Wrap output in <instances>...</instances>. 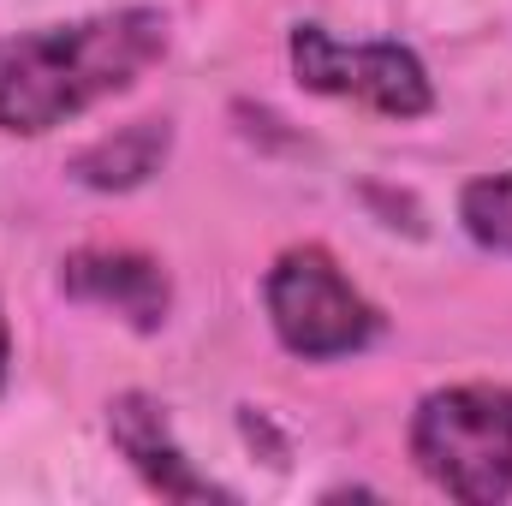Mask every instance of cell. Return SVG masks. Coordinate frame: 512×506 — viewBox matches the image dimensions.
<instances>
[{
  "instance_id": "1",
  "label": "cell",
  "mask_w": 512,
  "mask_h": 506,
  "mask_svg": "<svg viewBox=\"0 0 512 506\" xmlns=\"http://www.w3.org/2000/svg\"><path fill=\"white\" fill-rule=\"evenodd\" d=\"M167 54V18L155 6H120L72 24L0 36V131L42 137L84 108L126 96Z\"/></svg>"
},
{
  "instance_id": "2",
  "label": "cell",
  "mask_w": 512,
  "mask_h": 506,
  "mask_svg": "<svg viewBox=\"0 0 512 506\" xmlns=\"http://www.w3.org/2000/svg\"><path fill=\"white\" fill-rule=\"evenodd\" d=\"M417 471L465 506H495L512 495V387L459 381L435 387L411 411Z\"/></svg>"
},
{
  "instance_id": "3",
  "label": "cell",
  "mask_w": 512,
  "mask_h": 506,
  "mask_svg": "<svg viewBox=\"0 0 512 506\" xmlns=\"http://www.w3.org/2000/svg\"><path fill=\"white\" fill-rule=\"evenodd\" d=\"M262 304H268L274 340L304 364L352 358L382 340V310L346 280V268L322 245H292L274 256L262 280Z\"/></svg>"
},
{
  "instance_id": "4",
  "label": "cell",
  "mask_w": 512,
  "mask_h": 506,
  "mask_svg": "<svg viewBox=\"0 0 512 506\" xmlns=\"http://www.w3.org/2000/svg\"><path fill=\"white\" fill-rule=\"evenodd\" d=\"M292 78L316 96L364 102L387 120H423L435 84L405 42H340L328 24H292Z\"/></svg>"
},
{
  "instance_id": "5",
  "label": "cell",
  "mask_w": 512,
  "mask_h": 506,
  "mask_svg": "<svg viewBox=\"0 0 512 506\" xmlns=\"http://www.w3.org/2000/svg\"><path fill=\"white\" fill-rule=\"evenodd\" d=\"M60 292L126 316L137 334H155L173 310V280L143 251H72L60 262Z\"/></svg>"
},
{
  "instance_id": "6",
  "label": "cell",
  "mask_w": 512,
  "mask_h": 506,
  "mask_svg": "<svg viewBox=\"0 0 512 506\" xmlns=\"http://www.w3.org/2000/svg\"><path fill=\"white\" fill-rule=\"evenodd\" d=\"M108 435L114 447L131 459V471L161 495V501H233V489H221L215 477H203L185 447L173 441L167 429V411L149 399V393H120L108 405Z\"/></svg>"
},
{
  "instance_id": "7",
  "label": "cell",
  "mask_w": 512,
  "mask_h": 506,
  "mask_svg": "<svg viewBox=\"0 0 512 506\" xmlns=\"http://www.w3.org/2000/svg\"><path fill=\"white\" fill-rule=\"evenodd\" d=\"M167 149H173V126L167 120H131V126L96 137L90 149H78L66 173L78 185H90V191H137V185H149L161 173Z\"/></svg>"
},
{
  "instance_id": "8",
  "label": "cell",
  "mask_w": 512,
  "mask_h": 506,
  "mask_svg": "<svg viewBox=\"0 0 512 506\" xmlns=\"http://www.w3.org/2000/svg\"><path fill=\"white\" fill-rule=\"evenodd\" d=\"M459 227L471 233V245L512 256V167L483 173L459 191Z\"/></svg>"
},
{
  "instance_id": "9",
  "label": "cell",
  "mask_w": 512,
  "mask_h": 506,
  "mask_svg": "<svg viewBox=\"0 0 512 506\" xmlns=\"http://www.w3.org/2000/svg\"><path fill=\"white\" fill-rule=\"evenodd\" d=\"M6 364H12V334H6V310H0V387H6Z\"/></svg>"
}]
</instances>
